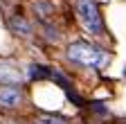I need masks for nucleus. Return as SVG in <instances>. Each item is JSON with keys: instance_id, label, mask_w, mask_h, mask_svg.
Here are the masks:
<instances>
[{"instance_id": "nucleus-1", "label": "nucleus", "mask_w": 126, "mask_h": 124, "mask_svg": "<svg viewBox=\"0 0 126 124\" xmlns=\"http://www.w3.org/2000/svg\"><path fill=\"white\" fill-rule=\"evenodd\" d=\"M68 61L72 66H79V68H88V70H97V68H104L110 56L106 50H101L99 45H92L88 41H74L68 45V52H65Z\"/></svg>"}, {"instance_id": "nucleus-2", "label": "nucleus", "mask_w": 126, "mask_h": 124, "mask_svg": "<svg viewBox=\"0 0 126 124\" xmlns=\"http://www.w3.org/2000/svg\"><path fill=\"white\" fill-rule=\"evenodd\" d=\"M74 11H77V20L83 27L86 34H90L94 38H101L106 34L104 32V18L99 14L97 0H77L74 2Z\"/></svg>"}, {"instance_id": "nucleus-3", "label": "nucleus", "mask_w": 126, "mask_h": 124, "mask_svg": "<svg viewBox=\"0 0 126 124\" xmlns=\"http://www.w3.org/2000/svg\"><path fill=\"white\" fill-rule=\"evenodd\" d=\"M23 84V72L18 63L14 61H0V86H20Z\"/></svg>"}, {"instance_id": "nucleus-4", "label": "nucleus", "mask_w": 126, "mask_h": 124, "mask_svg": "<svg viewBox=\"0 0 126 124\" xmlns=\"http://www.w3.org/2000/svg\"><path fill=\"white\" fill-rule=\"evenodd\" d=\"M23 97L25 95L20 86H0V108H18Z\"/></svg>"}, {"instance_id": "nucleus-5", "label": "nucleus", "mask_w": 126, "mask_h": 124, "mask_svg": "<svg viewBox=\"0 0 126 124\" xmlns=\"http://www.w3.org/2000/svg\"><path fill=\"white\" fill-rule=\"evenodd\" d=\"M7 25H9L11 32L16 36H20V38H32V36H34V27H32V23L27 18H23V16H11L7 20Z\"/></svg>"}, {"instance_id": "nucleus-6", "label": "nucleus", "mask_w": 126, "mask_h": 124, "mask_svg": "<svg viewBox=\"0 0 126 124\" xmlns=\"http://www.w3.org/2000/svg\"><path fill=\"white\" fill-rule=\"evenodd\" d=\"M52 77V70L45 68L41 63H32L27 66V79H50Z\"/></svg>"}, {"instance_id": "nucleus-7", "label": "nucleus", "mask_w": 126, "mask_h": 124, "mask_svg": "<svg viewBox=\"0 0 126 124\" xmlns=\"http://www.w3.org/2000/svg\"><path fill=\"white\" fill-rule=\"evenodd\" d=\"M34 124H68L63 117H59V115H50V113H45V115H38L36 120H34Z\"/></svg>"}]
</instances>
